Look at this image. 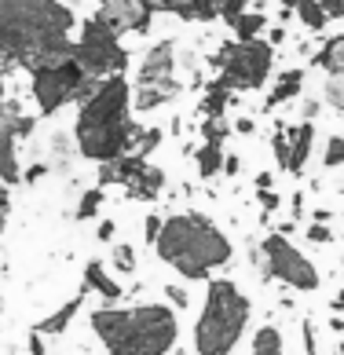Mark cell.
Masks as SVG:
<instances>
[{
  "mask_svg": "<svg viewBox=\"0 0 344 355\" xmlns=\"http://www.w3.org/2000/svg\"><path fill=\"white\" fill-rule=\"evenodd\" d=\"M74 26L62 0H0V59L26 70L74 59Z\"/></svg>",
  "mask_w": 344,
  "mask_h": 355,
  "instance_id": "6da1fadb",
  "label": "cell"
},
{
  "mask_svg": "<svg viewBox=\"0 0 344 355\" xmlns=\"http://www.w3.org/2000/svg\"><path fill=\"white\" fill-rule=\"evenodd\" d=\"M132 88L125 81V73L103 77V81L92 88V96L81 99V110H77V125H74V139L77 150H81L88 162H114L132 150V143L139 139L136 125H132Z\"/></svg>",
  "mask_w": 344,
  "mask_h": 355,
  "instance_id": "7a4b0ae2",
  "label": "cell"
},
{
  "mask_svg": "<svg viewBox=\"0 0 344 355\" xmlns=\"http://www.w3.org/2000/svg\"><path fill=\"white\" fill-rule=\"evenodd\" d=\"M154 249L165 264H172L183 275V279H202V275H209L213 268L231 260L227 234L198 213L169 216L162 223V234H157Z\"/></svg>",
  "mask_w": 344,
  "mask_h": 355,
  "instance_id": "3957f363",
  "label": "cell"
},
{
  "mask_svg": "<svg viewBox=\"0 0 344 355\" xmlns=\"http://www.w3.org/2000/svg\"><path fill=\"white\" fill-rule=\"evenodd\" d=\"M92 330L114 355H165L176 345V315L162 304L103 308L92 315Z\"/></svg>",
  "mask_w": 344,
  "mask_h": 355,
  "instance_id": "277c9868",
  "label": "cell"
},
{
  "mask_svg": "<svg viewBox=\"0 0 344 355\" xmlns=\"http://www.w3.org/2000/svg\"><path fill=\"white\" fill-rule=\"evenodd\" d=\"M246 322H249V300L242 289L227 279L209 282L202 319L194 326L198 355H231V348L246 334Z\"/></svg>",
  "mask_w": 344,
  "mask_h": 355,
  "instance_id": "5b68a950",
  "label": "cell"
},
{
  "mask_svg": "<svg viewBox=\"0 0 344 355\" xmlns=\"http://www.w3.org/2000/svg\"><path fill=\"white\" fill-rule=\"evenodd\" d=\"M30 81H33V99L44 117L62 110L66 103L88 99L92 88L99 85L96 77L85 73V67L77 59H59V62H48V67H37L30 70Z\"/></svg>",
  "mask_w": 344,
  "mask_h": 355,
  "instance_id": "8992f818",
  "label": "cell"
},
{
  "mask_svg": "<svg viewBox=\"0 0 344 355\" xmlns=\"http://www.w3.org/2000/svg\"><path fill=\"white\" fill-rule=\"evenodd\" d=\"M117 33L114 30V22L107 15H92L85 19L81 26V37H77V51H74V59L85 67L88 77H96V81H103V77H114V73H125L128 67V51L121 48V41H117Z\"/></svg>",
  "mask_w": 344,
  "mask_h": 355,
  "instance_id": "52a82bcc",
  "label": "cell"
},
{
  "mask_svg": "<svg viewBox=\"0 0 344 355\" xmlns=\"http://www.w3.org/2000/svg\"><path fill=\"white\" fill-rule=\"evenodd\" d=\"M213 67L220 70V81L238 92H253L271 77L275 48L268 41H227L220 44Z\"/></svg>",
  "mask_w": 344,
  "mask_h": 355,
  "instance_id": "ba28073f",
  "label": "cell"
},
{
  "mask_svg": "<svg viewBox=\"0 0 344 355\" xmlns=\"http://www.w3.org/2000/svg\"><path fill=\"white\" fill-rule=\"evenodd\" d=\"M180 96V81H176V44L172 41H157L139 67V81H136V110H157Z\"/></svg>",
  "mask_w": 344,
  "mask_h": 355,
  "instance_id": "9c48e42d",
  "label": "cell"
},
{
  "mask_svg": "<svg viewBox=\"0 0 344 355\" xmlns=\"http://www.w3.org/2000/svg\"><path fill=\"white\" fill-rule=\"evenodd\" d=\"M99 183H121L132 198H157L165 191V173L154 168L143 154H121L99 165Z\"/></svg>",
  "mask_w": 344,
  "mask_h": 355,
  "instance_id": "30bf717a",
  "label": "cell"
},
{
  "mask_svg": "<svg viewBox=\"0 0 344 355\" xmlns=\"http://www.w3.org/2000/svg\"><path fill=\"white\" fill-rule=\"evenodd\" d=\"M264 260H268V271L275 279H282L293 289H319V271L311 268V260L293 249L282 234H271L264 239Z\"/></svg>",
  "mask_w": 344,
  "mask_h": 355,
  "instance_id": "8fae6325",
  "label": "cell"
},
{
  "mask_svg": "<svg viewBox=\"0 0 344 355\" xmlns=\"http://www.w3.org/2000/svg\"><path fill=\"white\" fill-rule=\"evenodd\" d=\"M33 132V117H22L15 110H0V183H19V139Z\"/></svg>",
  "mask_w": 344,
  "mask_h": 355,
  "instance_id": "7c38bea8",
  "label": "cell"
},
{
  "mask_svg": "<svg viewBox=\"0 0 344 355\" xmlns=\"http://www.w3.org/2000/svg\"><path fill=\"white\" fill-rule=\"evenodd\" d=\"M249 0H150L154 11H169L187 22H213V19H234L238 11H246Z\"/></svg>",
  "mask_w": 344,
  "mask_h": 355,
  "instance_id": "4fadbf2b",
  "label": "cell"
},
{
  "mask_svg": "<svg viewBox=\"0 0 344 355\" xmlns=\"http://www.w3.org/2000/svg\"><path fill=\"white\" fill-rule=\"evenodd\" d=\"M99 15H107L117 33H147L154 8L150 0H99Z\"/></svg>",
  "mask_w": 344,
  "mask_h": 355,
  "instance_id": "5bb4252c",
  "label": "cell"
},
{
  "mask_svg": "<svg viewBox=\"0 0 344 355\" xmlns=\"http://www.w3.org/2000/svg\"><path fill=\"white\" fill-rule=\"evenodd\" d=\"M289 173H304V165H308V154H311V143H315V125L311 121H300L289 128Z\"/></svg>",
  "mask_w": 344,
  "mask_h": 355,
  "instance_id": "9a60e30c",
  "label": "cell"
},
{
  "mask_svg": "<svg viewBox=\"0 0 344 355\" xmlns=\"http://www.w3.org/2000/svg\"><path fill=\"white\" fill-rule=\"evenodd\" d=\"M300 88H304V70H289V73H282V77H279V85L271 88V96H268V103H264V107H268V110L282 107V103H289V99H297V96H300Z\"/></svg>",
  "mask_w": 344,
  "mask_h": 355,
  "instance_id": "2e32d148",
  "label": "cell"
},
{
  "mask_svg": "<svg viewBox=\"0 0 344 355\" xmlns=\"http://www.w3.org/2000/svg\"><path fill=\"white\" fill-rule=\"evenodd\" d=\"M85 286L96 289V293H103L107 300H117V297H121V286L110 279L107 268H103L99 260H88V268H85Z\"/></svg>",
  "mask_w": 344,
  "mask_h": 355,
  "instance_id": "e0dca14e",
  "label": "cell"
},
{
  "mask_svg": "<svg viewBox=\"0 0 344 355\" xmlns=\"http://www.w3.org/2000/svg\"><path fill=\"white\" fill-rule=\"evenodd\" d=\"M315 67H322L326 73H344V33L329 37L322 44V51L315 55Z\"/></svg>",
  "mask_w": 344,
  "mask_h": 355,
  "instance_id": "ac0fdd59",
  "label": "cell"
},
{
  "mask_svg": "<svg viewBox=\"0 0 344 355\" xmlns=\"http://www.w3.org/2000/svg\"><path fill=\"white\" fill-rule=\"evenodd\" d=\"M264 11H238V15L231 19V30L238 41H257V37L264 33Z\"/></svg>",
  "mask_w": 344,
  "mask_h": 355,
  "instance_id": "d6986e66",
  "label": "cell"
},
{
  "mask_svg": "<svg viewBox=\"0 0 344 355\" xmlns=\"http://www.w3.org/2000/svg\"><path fill=\"white\" fill-rule=\"evenodd\" d=\"M77 308H81V297H74V300H66V304L55 311V315H48V319L37 326V334H62L66 326H70V319L77 315Z\"/></svg>",
  "mask_w": 344,
  "mask_h": 355,
  "instance_id": "ffe728a7",
  "label": "cell"
},
{
  "mask_svg": "<svg viewBox=\"0 0 344 355\" xmlns=\"http://www.w3.org/2000/svg\"><path fill=\"white\" fill-rule=\"evenodd\" d=\"M198 173L205 180L223 173V147L220 143H202V147H198Z\"/></svg>",
  "mask_w": 344,
  "mask_h": 355,
  "instance_id": "44dd1931",
  "label": "cell"
},
{
  "mask_svg": "<svg viewBox=\"0 0 344 355\" xmlns=\"http://www.w3.org/2000/svg\"><path fill=\"white\" fill-rule=\"evenodd\" d=\"M227 99H231V88L223 85V81L209 85V88H205V96H202V114H205V117H220L223 107H227Z\"/></svg>",
  "mask_w": 344,
  "mask_h": 355,
  "instance_id": "7402d4cb",
  "label": "cell"
},
{
  "mask_svg": "<svg viewBox=\"0 0 344 355\" xmlns=\"http://www.w3.org/2000/svg\"><path fill=\"white\" fill-rule=\"evenodd\" d=\"M253 355H282V334L275 326H260L253 337Z\"/></svg>",
  "mask_w": 344,
  "mask_h": 355,
  "instance_id": "603a6c76",
  "label": "cell"
},
{
  "mask_svg": "<svg viewBox=\"0 0 344 355\" xmlns=\"http://www.w3.org/2000/svg\"><path fill=\"white\" fill-rule=\"evenodd\" d=\"M293 11H297V19H300L304 26H308V30H322V26L329 22L319 0H300V4H297Z\"/></svg>",
  "mask_w": 344,
  "mask_h": 355,
  "instance_id": "cb8c5ba5",
  "label": "cell"
},
{
  "mask_svg": "<svg viewBox=\"0 0 344 355\" xmlns=\"http://www.w3.org/2000/svg\"><path fill=\"white\" fill-rule=\"evenodd\" d=\"M322 96H326V103L334 110H344V73H326Z\"/></svg>",
  "mask_w": 344,
  "mask_h": 355,
  "instance_id": "d4e9b609",
  "label": "cell"
},
{
  "mask_svg": "<svg viewBox=\"0 0 344 355\" xmlns=\"http://www.w3.org/2000/svg\"><path fill=\"white\" fill-rule=\"evenodd\" d=\"M99 205H103V191L96 187V191H88V194H81V202H77V220H92L99 213Z\"/></svg>",
  "mask_w": 344,
  "mask_h": 355,
  "instance_id": "484cf974",
  "label": "cell"
},
{
  "mask_svg": "<svg viewBox=\"0 0 344 355\" xmlns=\"http://www.w3.org/2000/svg\"><path fill=\"white\" fill-rule=\"evenodd\" d=\"M322 165H326V168H337V165H344V136H329V139H326Z\"/></svg>",
  "mask_w": 344,
  "mask_h": 355,
  "instance_id": "4316f807",
  "label": "cell"
},
{
  "mask_svg": "<svg viewBox=\"0 0 344 355\" xmlns=\"http://www.w3.org/2000/svg\"><path fill=\"white\" fill-rule=\"evenodd\" d=\"M114 268L117 271H136V253H132V245H125V242H117L114 245Z\"/></svg>",
  "mask_w": 344,
  "mask_h": 355,
  "instance_id": "83f0119b",
  "label": "cell"
},
{
  "mask_svg": "<svg viewBox=\"0 0 344 355\" xmlns=\"http://www.w3.org/2000/svg\"><path fill=\"white\" fill-rule=\"evenodd\" d=\"M223 136H227V128H223L220 117H205V125H202V143H223Z\"/></svg>",
  "mask_w": 344,
  "mask_h": 355,
  "instance_id": "f1b7e54d",
  "label": "cell"
},
{
  "mask_svg": "<svg viewBox=\"0 0 344 355\" xmlns=\"http://www.w3.org/2000/svg\"><path fill=\"white\" fill-rule=\"evenodd\" d=\"M275 162H279L282 173H289V136H286V128L275 132Z\"/></svg>",
  "mask_w": 344,
  "mask_h": 355,
  "instance_id": "f546056e",
  "label": "cell"
},
{
  "mask_svg": "<svg viewBox=\"0 0 344 355\" xmlns=\"http://www.w3.org/2000/svg\"><path fill=\"white\" fill-rule=\"evenodd\" d=\"M162 223H165L162 216H147V220H143V239H147L150 245L157 242V234H162Z\"/></svg>",
  "mask_w": 344,
  "mask_h": 355,
  "instance_id": "4dcf8cb0",
  "label": "cell"
},
{
  "mask_svg": "<svg viewBox=\"0 0 344 355\" xmlns=\"http://www.w3.org/2000/svg\"><path fill=\"white\" fill-rule=\"evenodd\" d=\"M157 143H162V132H157V128H150L147 136H139V150H136V154H143V157H147V154L157 147Z\"/></svg>",
  "mask_w": 344,
  "mask_h": 355,
  "instance_id": "1f68e13d",
  "label": "cell"
},
{
  "mask_svg": "<svg viewBox=\"0 0 344 355\" xmlns=\"http://www.w3.org/2000/svg\"><path fill=\"white\" fill-rule=\"evenodd\" d=\"M8 213H11V198H8V183H0V231L8 227Z\"/></svg>",
  "mask_w": 344,
  "mask_h": 355,
  "instance_id": "d6a6232c",
  "label": "cell"
},
{
  "mask_svg": "<svg viewBox=\"0 0 344 355\" xmlns=\"http://www.w3.org/2000/svg\"><path fill=\"white\" fill-rule=\"evenodd\" d=\"M334 234H329V227L326 223H315V227H308V242H315V245H322V242H329Z\"/></svg>",
  "mask_w": 344,
  "mask_h": 355,
  "instance_id": "836d02e7",
  "label": "cell"
},
{
  "mask_svg": "<svg viewBox=\"0 0 344 355\" xmlns=\"http://www.w3.org/2000/svg\"><path fill=\"white\" fill-rule=\"evenodd\" d=\"M326 19H344V0H319Z\"/></svg>",
  "mask_w": 344,
  "mask_h": 355,
  "instance_id": "e575fe53",
  "label": "cell"
},
{
  "mask_svg": "<svg viewBox=\"0 0 344 355\" xmlns=\"http://www.w3.org/2000/svg\"><path fill=\"white\" fill-rule=\"evenodd\" d=\"M165 293H169V300H176V304H180V308H183V304H187V293H183V289H180V286H169V289H165Z\"/></svg>",
  "mask_w": 344,
  "mask_h": 355,
  "instance_id": "d590c367",
  "label": "cell"
},
{
  "mask_svg": "<svg viewBox=\"0 0 344 355\" xmlns=\"http://www.w3.org/2000/svg\"><path fill=\"white\" fill-rule=\"evenodd\" d=\"M304 348H308V355H319V352H315V334H311V326H304Z\"/></svg>",
  "mask_w": 344,
  "mask_h": 355,
  "instance_id": "8d00e7d4",
  "label": "cell"
},
{
  "mask_svg": "<svg viewBox=\"0 0 344 355\" xmlns=\"http://www.w3.org/2000/svg\"><path fill=\"white\" fill-rule=\"evenodd\" d=\"M99 239H103V242H110V239H114V223H110V220H103V223H99Z\"/></svg>",
  "mask_w": 344,
  "mask_h": 355,
  "instance_id": "74e56055",
  "label": "cell"
},
{
  "mask_svg": "<svg viewBox=\"0 0 344 355\" xmlns=\"http://www.w3.org/2000/svg\"><path fill=\"white\" fill-rule=\"evenodd\" d=\"M238 168H242V162H238V157H223V173H238Z\"/></svg>",
  "mask_w": 344,
  "mask_h": 355,
  "instance_id": "f35d334b",
  "label": "cell"
},
{
  "mask_svg": "<svg viewBox=\"0 0 344 355\" xmlns=\"http://www.w3.org/2000/svg\"><path fill=\"white\" fill-rule=\"evenodd\" d=\"M30 355H44V345H41V334L30 337Z\"/></svg>",
  "mask_w": 344,
  "mask_h": 355,
  "instance_id": "ab89813d",
  "label": "cell"
},
{
  "mask_svg": "<svg viewBox=\"0 0 344 355\" xmlns=\"http://www.w3.org/2000/svg\"><path fill=\"white\" fill-rule=\"evenodd\" d=\"M44 173H48V168H44V165H33V168H30V173H26V183H33V180H41Z\"/></svg>",
  "mask_w": 344,
  "mask_h": 355,
  "instance_id": "60d3db41",
  "label": "cell"
},
{
  "mask_svg": "<svg viewBox=\"0 0 344 355\" xmlns=\"http://www.w3.org/2000/svg\"><path fill=\"white\" fill-rule=\"evenodd\" d=\"M260 202H264V209H275V205H279V198H275L271 191H260Z\"/></svg>",
  "mask_w": 344,
  "mask_h": 355,
  "instance_id": "b9f144b4",
  "label": "cell"
},
{
  "mask_svg": "<svg viewBox=\"0 0 344 355\" xmlns=\"http://www.w3.org/2000/svg\"><path fill=\"white\" fill-rule=\"evenodd\" d=\"M257 191H271V173H260L257 176Z\"/></svg>",
  "mask_w": 344,
  "mask_h": 355,
  "instance_id": "7bdbcfd3",
  "label": "cell"
},
{
  "mask_svg": "<svg viewBox=\"0 0 344 355\" xmlns=\"http://www.w3.org/2000/svg\"><path fill=\"white\" fill-rule=\"evenodd\" d=\"M234 128H238V132H253V121H249V117H242V121H238Z\"/></svg>",
  "mask_w": 344,
  "mask_h": 355,
  "instance_id": "ee69618b",
  "label": "cell"
},
{
  "mask_svg": "<svg viewBox=\"0 0 344 355\" xmlns=\"http://www.w3.org/2000/svg\"><path fill=\"white\" fill-rule=\"evenodd\" d=\"M282 37H286L282 30H271V41H268V44H271V48H275V44H282Z\"/></svg>",
  "mask_w": 344,
  "mask_h": 355,
  "instance_id": "f6af8a7d",
  "label": "cell"
},
{
  "mask_svg": "<svg viewBox=\"0 0 344 355\" xmlns=\"http://www.w3.org/2000/svg\"><path fill=\"white\" fill-rule=\"evenodd\" d=\"M334 311H344V289L337 293V300H334Z\"/></svg>",
  "mask_w": 344,
  "mask_h": 355,
  "instance_id": "bcb514c9",
  "label": "cell"
},
{
  "mask_svg": "<svg viewBox=\"0 0 344 355\" xmlns=\"http://www.w3.org/2000/svg\"><path fill=\"white\" fill-rule=\"evenodd\" d=\"M297 4H300V0H282V8H289V11H293Z\"/></svg>",
  "mask_w": 344,
  "mask_h": 355,
  "instance_id": "7dc6e473",
  "label": "cell"
},
{
  "mask_svg": "<svg viewBox=\"0 0 344 355\" xmlns=\"http://www.w3.org/2000/svg\"><path fill=\"white\" fill-rule=\"evenodd\" d=\"M0 103H4V77H0Z\"/></svg>",
  "mask_w": 344,
  "mask_h": 355,
  "instance_id": "c3c4849f",
  "label": "cell"
}]
</instances>
